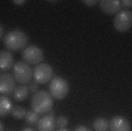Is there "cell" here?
I'll use <instances>...</instances> for the list:
<instances>
[{
  "mask_svg": "<svg viewBox=\"0 0 132 131\" xmlns=\"http://www.w3.org/2000/svg\"><path fill=\"white\" fill-rule=\"evenodd\" d=\"M28 36L23 30L21 29H13L8 32L4 36V45L8 49V52H19L23 50L27 47Z\"/></svg>",
  "mask_w": 132,
  "mask_h": 131,
  "instance_id": "obj_1",
  "label": "cell"
},
{
  "mask_svg": "<svg viewBox=\"0 0 132 131\" xmlns=\"http://www.w3.org/2000/svg\"><path fill=\"white\" fill-rule=\"evenodd\" d=\"M54 98L50 96V94L45 90H39L34 93L30 99V106L32 110L37 114H47L50 109H53Z\"/></svg>",
  "mask_w": 132,
  "mask_h": 131,
  "instance_id": "obj_2",
  "label": "cell"
},
{
  "mask_svg": "<svg viewBox=\"0 0 132 131\" xmlns=\"http://www.w3.org/2000/svg\"><path fill=\"white\" fill-rule=\"evenodd\" d=\"M37 131H54L56 128V118L52 115H45L36 123Z\"/></svg>",
  "mask_w": 132,
  "mask_h": 131,
  "instance_id": "obj_11",
  "label": "cell"
},
{
  "mask_svg": "<svg viewBox=\"0 0 132 131\" xmlns=\"http://www.w3.org/2000/svg\"><path fill=\"white\" fill-rule=\"evenodd\" d=\"M14 5H16V6H22V5H25L26 4V0H13L12 1Z\"/></svg>",
  "mask_w": 132,
  "mask_h": 131,
  "instance_id": "obj_23",
  "label": "cell"
},
{
  "mask_svg": "<svg viewBox=\"0 0 132 131\" xmlns=\"http://www.w3.org/2000/svg\"><path fill=\"white\" fill-rule=\"evenodd\" d=\"M132 6V1L131 0H123L122 1V7H125L126 10H129Z\"/></svg>",
  "mask_w": 132,
  "mask_h": 131,
  "instance_id": "obj_21",
  "label": "cell"
},
{
  "mask_svg": "<svg viewBox=\"0 0 132 131\" xmlns=\"http://www.w3.org/2000/svg\"><path fill=\"white\" fill-rule=\"evenodd\" d=\"M13 77L15 82L20 83L21 86H27L33 80V70L32 68L25 63L23 61H19L13 66Z\"/></svg>",
  "mask_w": 132,
  "mask_h": 131,
  "instance_id": "obj_3",
  "label": "cell"
},
{
  "mask_svg": "<svg viewBox=\"0 0 132 131\" xmlns=\"http://www.w3.org/2000/svg\"><path fill=\"white\" fill-rule=\"evenodd\" d=\"M57 131H69V130H67V129H59Z\"/></svg>",
  "mask_w": 132,
  "mask_h": 131,
  "instance_id": "obj_27",
  "label": "cell"
},
{
  "mask_svg": "<svg viewBox=\"0 0 132 131\" xmlns=\"http://www.w3.org/2000/svg\"><path fill=\"white\" fill-rule=\"evenodd\" d=\"M21 131H36V130H34V129H33V128H29V126H28V128L22 129V130H21Z\"/></svg>",
  "mask_w": 132,
  "mask_h": 131,
  "instance_id": "obj_25",
  "label": "cell"
},
{
  "mask_svg": "<svg viewBox=\"0 0 132 131\" xmlns=\"http://www.w3.org/2000/svg\"><path fill=\"white\" fill-rule=\"evenodd\" d=\"M28 89H29V91H32V93L39 91V83H36V82L32 81L29 84H28Z\"/></svg>",
  "mask_w": 132,
  "mask_h": 131,
  "instance_id": "obj_19",
  "label": "cell"
},
{
  "mask_svg": "<svg viewBox=\"0 0 132 131\" xmlns=\"http://www.w3.org/2000/svg\"><path fill=\"white\" fill-rule=\"evenodd\" d=\"M11 114L14 118L16 119H22L26 117V114H27V110H26L23 106L20 105H16V106H13L12 110H11Z\"/></svg>",
  "mask_w": 132,
  "mask_h": 131,
  "instance_id": "obj_16",
  "label": "cell"
},
{
  "mask_svg": "<svg viewBox=\"0 0 132 131\" xmlns=\"http://www.w3.org/2000/svg\"><path fill=\"white\" fill-rule=\"evenodd\" d=\"M29 95V89H28L27 86H19L15 87L14 91H13V97H14L15 101L18 102H22Z\"/></svg>",
  "mask_w": 132,
  "mask_h": 131,
  "instance_id": "obj_14",
  "label": "cell"
},
{
  "mask_svg": "<svg viewBox=\"0 0 132 131\" xmlns=\"http://www.w3.org/2000/svg\"><path fill=\"white\" fill-rule=\"evenodd\" d=\"M21 57H22V61L27 63L28 66H37V64L42 63L45 54L41 48H39L35 45H30L22 50Z\"/></svg>",
  "mask_w": 132,
  "mask_h": 131,
  "instance_id": "obj_5",
  "label": "cell"
},
{
  "mask_svg": "<svg viewBox=\"0 0 132 131\" xmlns=\"http://www.w3.org/2000/svg\"><path fill=\"white\" fill-rule=\"evenodd\" d=\"M26 123L28 124V125H36V123L39 122V114L35 111H33V110H30V111H27V114H26Z\"/></svg>",
  "mask_w": 132,
  "mask_h": 131,
  "instance_id": "obj_17",
  "label": "cell"
},
{
  "mask_svg": "<svg viewBox=\"0 0 132 131\" xmlns=\"http://www.w3.org/2000/svg\"><path fill=\"white\" fill-rule=\"evenodd\" d=\"M94 129H95V131H108L109 130V121L106 118H103V117L95 119Z\"/></svg>",
  "mask_w": 132,
  "mask_h": 131,
  "instance_id": "obj_15",
  "label": "cell"
},
{
  "mask_svg": "<svg viewBox=\"0 0 132 131\" xmlns=\"http://www.w3.org/2000/svg\"><path fill=\"white\" fill-rule=\"evenodd\" d=\"M3 35H4V28H3V26L0 25V40L3 39Z\"/></svg>",
  "mask_w": 132,
  "mask_h": 131,
  "instance_id": "obj_24",
  "label": "cell"
},
{
  "mask_svg": "<svg viewBox=\"0 0 132 131\" xmlns=\"http://www.w3.org/2000/svg\"><path fill=\"white\" fill-rule=\"evenodd\" d=\"M15 80L11 74H0V94L10 95L15 89Z\"/></svg>",
  "mask_w": 132,
  "mask_h": 131,
  "instance_id": "obj_8",
  "label": "cell"
},
{
  "mask_svg": "<svg viewBox=\"0 0 132 131\" xmlns=\"http://www.w3.org/2000/svg\"><path fill=\"white\" fill-rule=\"evenodd\" d=\"M110 131H131L129 121L123 116H115L109 122Z\"/></svg>",
  "mask_w": 132,
  "mask_h": 131,
  "instance_id": "obj_10",
  "label": "cell"
},
{
  "mask_svg": "<svg viewBox=\"0 0 132 131\" xmlns=\"http://www.w3.org/2000/svg\"><path fill=\"white\" fill-rule=\"evenodd\" d=\"M97 3H98L97 0H84V1H83V4H84L85 6H89V7H92V6H95Z\"/></svg>",
  "mask_w": 132,
  "mask_h": 131,
  "instance_id": "obj_20",
  "label": "cell"
},
{
  "mask_svg": "<svg viewBox=\"0 0 132 131\" xmlns=\"http://www.w3.org/2000/svg\"><path fill=\"white\" fill-rule=\"evenodd\" d=\"M14 66V56L8 50L0 52V70H10Z\"/></svg>",
  "mask_w": 132,
  "mask_h": 131,
  "instance_id": "obj_12",
  "label": "cell"
},
{
  "mask_svg": "<svg viewBox=\"0 0 132 131\" xmlns=\"http://www.w3.org/2000/svg\"><path fill=\"white\" fill-rule=\"evenodd\" d=\"M0 131H4V124L0 122Z\"/></svg>",
  "mask_w": 132,
  "mask_h": 131,
  "instance_id": "obj_26",
  "label": "cell"
},
{
  "mask_svg": "<svg viewBox=\"0 0 132 131\" xmlns=\"http://www.w3.org/2000/svg\"><path fill=\"white\" fill-rule=\"evenodd\" d=\"M13 108V103L7 96H0V117H5L11 112Z\"/></svg>",
  "mask_w": 132,
  "mask_h": 131,
  "instance_id": "obj_13",
  "label": "cell"
},
{
  "mask_svg": "<svg viewBox=\"0 0 132 131\" xmlns=\"http://www.w3.org/2000/svg\"><path fill=\"white\" fill-rule=\"evenodd\" d=\"M69 93V84L61 76H54L49 82V94L53 98L63 99Z\"/></svg>",
  "mask_w": 132,
  "mask_h": 131,
  "instance_id": "obj_4",
  "label": "cell"
},
{
  "mask_svg": "<svg viewBox=\"0 0 132 131\" xmlns=\"http://www.w3.org/2000/svg\"><path fill=\"white\" fill-rule=\"evenodd\" d=\"M100 6L104 13L113 15L117 14L122 10V1L120 0H101Z\"/></svg>",
  "mask_w": 132,
  "mask_h": 131,
  "instance_id": "obj_9",
  "label": "cell"
},
{
  "mask_svg": "<svg viewBox=\"0 0 132 131\" xmlns=\"http://www.w3.org/2000/svg\"><path fill=\"white\" fill-rule=\"evenodd\" d=\"M68 118L65 116H60L56 118V126L59 129H65L68 125Z\"/></svg>",
  "mask_w": 132,
  "mask_h": 131,
  "instance_id": "obj_18",
  "label": "cell"
},
{
  "mask_svg": "<svg viewBox=\"0 0 132 131\" xmlns=\"http://www.w3.org/2000/svg\"><path fill=\"white\" fill-rule=\"evenodd\" d=\"M74 131H91L88 126H84V125H78V126H76L75 128V130Z\"/></svg>",
  "mask_w": 132,
  "mask_h": 131,
  "instance_id": "obj_22",
  "label": "cell"
},
{
  "mask_svg": "<svg viewBox=\"0 0 132 131\" xmlns=\"http://www.w3.org/2000/svg\"><path fill=\"white\" fill-rule=\"evenodd\" d=\"M132 26V13L129 10L119 11L117 14L115 15L113 19V27L116 30L123 33L127 32Z\"/></svg>",
  "mask_w": 132,
  "mask_h": 131,
  "instance_id": "obj_7",
  "label": "cell"
},
{
  "mask_svg": "<svg viewBox=\"0 0 132 131\" xmlns=\"http://www.w3.org/2000/svg\"><path fill=\"white\" fill-rule=\"evenodd\" d=\"M54 77V70L48 63H40L33 70V80L39 84H47Z\"/></svg>",
  "mask_w": 132,
  "mask_h": 131,
  "instance_id": "obj_6",
  "label": "cell"
}]
</instances>
